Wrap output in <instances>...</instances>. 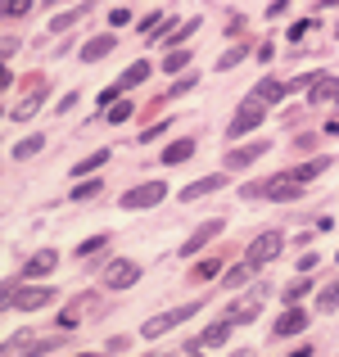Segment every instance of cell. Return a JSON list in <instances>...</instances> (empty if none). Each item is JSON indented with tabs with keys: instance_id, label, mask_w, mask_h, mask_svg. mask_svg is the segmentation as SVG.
Returning <instances> with one entry per match:
<instances>
[{
	"instance_id": "obj_1",
	"label": "cell",
	"mask_w": 339,
	"mask_h": 357,
	"mask_svg": "<svg viewBox=\"0 0 339 357\" xmlns=\"http://www.w3.org/2000/svg\"><path fill=\"white\" fill-rule=\"evenodd\" d=\"M54 298H59V289L41 285V280H9L5 285V307H14V312H41Z\"/></svg>"
},
{
	"instance_id": "obj_2",
	"label": "cell",
	"mask_w": 339,
	"mask_h": 357,
	"mask_svg": "<svg viewBox=\"0 0 339 357\" xmlns=\"http://www.w3.org/2000/svg\"><path fill=\"white\" fill-rule=\"evenodd\" d=\"M303 190L308 185L303 181H294V172H276V176H267V181H253V185H244V199H271V204H294V199H303Z\"/></svg>"
},
{
	"instance_id": "obj_3",
	"label": "cell",
	"mask_w": 339,
	"mask_h": 357,
	"mask_svg": "<svg viewBox=\"0 0 339 357\" xmlns=\"http://www.w3.org/2000/svg\"><path fill=\"white\" fill-rule=\"evenodd\" d=\"M45 91H50V82H45V73H32V77L23 82V96H18V105H9V122H32L36 114H41V100Z\"/></svg>"
},
{
	"instance_id": "obj_4",
	"label": "cell",
	"mask_w": 339,
	"mask_h": 357,
	"mask_svg": "<svg viewBox=\"0 0 339 357\" xmlns=\"http://www.w3.org/2000/svg\"><path fill=\"white\" fill-rule=\"evenodd\" d=\"M204 303V298H199ZM199 303H181V307H167V312H154L145 326H140V335L145 340H163L167 331H176L181 321H190V317H199Z\"/></svg>"
},
{
	"instance_id": "obj_5",
	"label": "cell",
	"mask_w": 339,
	"mask_h": 357,
	"mask_svg": "<svg viewBox=\"0 0 339 357\" xmlns=\"http://www.w3.org/2000/svg\"><path fill=\"white\" fill-rule=\"evenodd\" d=\"M280 249H285V231H262V236H253V244L244 249V262H249L253 271H262L280 258Z\"/></svg>"
},
{
	"instance_id": "obj_6",
	"label": "cell",
	"mask_w": 339,
	"mask_h": 357,
	"mask_svg": "<svg viewBox=\"0 0 339 357\" xmlns=\"http://www.w3.org/2000/svg\"><path fill=\"white\" fill-rule=\"evenodd\" d=\"M167 199V181H136L131 190H122V213H140Z\"/></svg>"
},
{
	"instance_id": "obj_7",
	"label": "cell",
	"mask_w": 339,
	"mask_h": 357,
	"mask_svg": "<svg viewBox=\"0 0 339 357\" xmlns=\"http://www.w3.org/2000/svg\"><path fill=\"white\" fill-rule=\"evenodd\" d=\"M262 122H267V105H258V100H244V105H240V114L226 122V136H231V140H240V136H249V131H258Z\"/></svg>"
},
{
	"instance_id": "obj_8",
	"label": "cell",
	"mask_w": 339,
	"mask_h": 357,
	"mask_svg": "<svg viewBox=\"0 0 339 357\" xmlns=\"http://www.w3.org/2000/svg\"><path fill=\"white\" fill-rule=\"evenodd\" d=\"M262 154H271V140H249V145H231V149H226V158H222V167H226V172H244V167H253Z\"/></svg>"
},
{
	"instance_id": "obj_9",
	"label": "cell",
	"mask_w": 339,
	"mask_h": 357,
	"mask_svg": "<svg viewBox=\"0 0 339 357\" xmlns=\"http://www.w3.org/2000/svg\"><path fill=\"white\" fill-rule=\"evenodd\" d=\"M231 335H235V321L231 317H222V321H213V326H204L199 335H195L190 344H186V353H204V349H222V344H231Z\"/></svg>"
},
{
	"instance_id": "obj_10",
	"label": "cell",
	"mask_w": 339,
	"mask_h": 357,
	"mask_svg": "<svg viewBox=\"0 0 339 357\" xmlns=\"http://www.w3.org/2000/svg\"><path fill=\"white\" fill-rule=\"evenodd\" d=\"M140 280V262L131 258H113L105 267V276H100V289H131Z\"/></svg>"
},
{
	"instance_id": "obj_11",
	"label": "cell",
	"mask_w": 339,
	"mask_h": 357,
	"mask_svg": "<svg viewBox=\"0 0 339 357\" xmlns=\"http://www.w3.org/2000/svg\"><path fill=\"white\" fill-rule=\"evenodd\" d=\"M303 331H308V307L303 303L285 307V312L271 321V335H276V340H294V335H303Z\"/></svg>"
},
{
	"instance_id": "obj_12",
	"label": "cell",
	"mask_w": 339,
	"mask_h": 357,
	"mask_svg": "<svg viewBox=\"0 0 339 357\" xmlns=\"http://www.w3.org/2000/svg\"><path fill=\"white\" fill-rule=\"evenodd\" d=\"M222 231H226V222H222V218H209L204 227H195L190 236H186V244H181V258H195V253H199L204 244H213V240L222 236Z\"/></svg>"
},
{
	"instance_id": "obj_13",
	"label": "cell",
	"mask_w": 339,
	"mask_h": 357,
	"mask_svg": "<svg viewBox=\"0 0 339 357\" xmlns=\"http://www.w3.org/2000/svg\"><path fill=\"white\" fill-rule=\"evenodd\" d=\"M331 100H335V105H339V77H335V73H317V77L312 82H308V105H331Z\"/></svg>"
},
{
	"instance_id": "obj_14",
	"label": "cell",
	"mask_w": 339,
	"mask_h": 357,
	"mask_svg": "<svg viewBox=\"0 0 339 357\" xmlns=\"http://www.w3.org/2000/svg\"><path fill=\"white\" fill-rule=\"evenodd\" d=\"M86 312H96V298H91V294H77L68 307H59V312H54V326H59V331H77V321Z\"/></svg>"
},
{
	"instance_id": "obj_15",
	"label": "cell",
	"mask_w": 339,
	"mask_h": 357,
	"mask_svg": "<svg viewBox=\"0 0 339 357\" xmlns=\"http://www.w3.org/2000/svg\"><path fill=\"white\" fill-rule=\"evenodd\" d=\"M54 267H59V253H54V249H41V253H32V258L18 267V280H41V276H50Z\"/></svg>"
},
{
	"instance_id": "obj_16",
	"label": "cell",
	"mask_w": 339,
	"mask_h": 357,
	"mask_svg": "<svg viewBox=\"0 0 339 357\" xmlns=\"http://www.w3.org/2000/svg\"><path fill=\"white\" fill-rule=\"evenodd\" d=\"M195 149H199V140H195V136H176L172 145H163L158 163H163V167H181V163H190V158H195Z\"/></svg>"
},
{
	"instance_id": "obj_17",
	"label": "cell",
	"mask_w": 339,
	"mask_h": 357,
	"mask_svg": "<svg viewBox=\"0 0 339 357\" xmlns=\"http://www.w3.org/2000/svg\"><path fill=\"white\" fill-rule=\"evenodd\" d=\"M226 181H231V176H226V167H222V172H209V176H199V181L186 185L181 199H186V204H195V199H204V195H218V190H226Z\"/></svg>"
},
{
	"instance_id": "obj_18",
	"label": "cell",
	"mask_w": 339,
	"mask_h": 357,
	"mask_svg": "<svg viewBox=\"0 0 339 357\" xmlns=\"http://www.w3.org/2000/svg\"><path fill=\"white\" fill-rule=\"evenodd\" d=\"M118 50V36L105 32V36H91V41H82V63H100V59H109V54Z\"/></svg>"
},
{
	"instance_id": "obj_19",
	"label": "cell",
	"mask_w": 339,
	"mask_h": 357,
	"mask_svg": "<svg viewBox=\"0 0 339 357\" xmlns=\"http://www.w3.org/2000/svg\"><path fill=\"white\" fill-rule=\"evenodd\" d=\"M285 91H289L285 82H276V77H262L258 86H253V96H249V100H258V105H267V109H271V105H280V100H285Z\"/></svg>"
},
{
	"instance_id": "obj_20",
	"label": "cell",
	"mask_w": 339,
	"mask_h": 357,
	"mask_svg": "<svg viewBox=\"0 0 339 357\" xmlns=\"http://www.w3.org/2000/svg\"><path fill=\"white\" fill-rule=\"evenodd\" d=\"M86 14H91V0H82L77 9H63V14H54V18H50V36H59V32H68V27H77Z\"/></svg>"
},
{
	"instance_id": "obj_21",
	"label": "cell",
	"mask_w": 339,
	"mask_h": 357,
	"mask_svg": "<svg viewBox=\"0 0 339 357\" xmlns=\"http://www.w3.org/2000/svg\"><path fill=\"white\" fill-rule=\"evenodd\" d=\"M149 77H154V63H149V59H136V63H131V68L118 77V91L127 96L131 86H140V82H149Z\"/></svg>"
},
{
	"instance_id": "obj_22",
	"label": "cell",
	"mask_w": 339,
	"mask_h": 357,
	"mask_svg": "<svg viewBox=\"0 0 339 357\" xmlns=\"http://www.w3.org/2000/svg\"><path fill=\"white\" fill-rule=\"evenodd\" d=\"M226 317H231L235 326H249V321H258V317H262V294L244 298V303H231V312H226Z\"/></svg>"
},
{
	"instance_id": "obj_23",
	"label": "cell",
	"mask_w": 339,
	"mask_h": 357,
	"mask_svg": "<svg viewBox=\"0 0 339 357\" xmlns=\"http://www.w3.org/2000/svg\"><path fill=\"white\" fill-rule=\"evenodd\" d=\"M308 289H317V285H312V276H303V271H299V276L289 280L285 289H280V298H285V307H299V303L308 298Z\"/></svg>"
},
{
	"instance_id": "obj_24",
	"label": "cell",
	"mask_w": 339,
	"mask_h": 357,
	"mask_svg": "<svg viewBox=\"0 0 339 357\" xmlns=\"http://www.w3.org/2000/svg\"><path fill=\"white\" fill-rule=\"evenodd\" d=\"M109 158H113V149H109V145H100L96 154H86V158H77V163H73V176H91V172H100Z\"/></svg>"
},
{
	"instance_id": "obj_25",
	"label": "cell",
	"mask_w": 339,
	"mask_h": 357,
	"mask_svg": "<svg viewBox=\"0 0 339 357\" xmlns=\"http://www.w3.org/2000/svg\"><path fill=\"white\" fill-rule=\"evenodd\" d=\"M195 86H199V73H190V77L172 82V86H167V91H163V96H158V100H154V105H149V109H163V105H172V100H181L186 91H195Z\"/></svg>"
},
{
	"instance_id": "obj_26",
	"label": "cell",
	"mask_w": 339,
	"mask_h": 357,
	"mask_svg": "<svg viewBox=\"0 0 339 357\" xmlns=\"http://www.w3.org/2000/svg\"><path fill=\"white\" fill-rule=\"evenodd\" d=\"M326 167H331V158H312V163H299V167H289V172H294V181H303V185H312L317 181V176H322L326 172Z\"/></svg>"
},
{
	"instance_id": "obj_27",
	"label": "cell",
	"mask_w": 339,
	"mask_h": 357,
	"mask_svg": "<svg viewBox=\"0 0 339 357\" xmlns=\"http://www.w3.org/2000/svg\"><path fill=\"white\" fill-rule=\"evenodd\" d=\"M249 50H253L249 41H235L231 50H222V54H218V73H231V68H235V63H240V59H244Z\"/></svg>"
},
{
	"instance_id": "obj_28",
	"label": "cell",
	"mask_w": 339,
	"mask_h": 357,
	"mask_svg": "<svg viewBox=\"0 0 339 357\" xmlns=\"http://www.w3.org/2000/svg\"><path fill=\"white\" fill-rule=\"evenodd\" d=\"M100 195H105V181H96V176H91V181H77V185H73L68 199L73 204H86V199H100Z\"/></svg>"
},
{
	"instance_id": "obj_29",
	"label": "cell",
	"mask_w": 339,
	"mask_h": 357,
	"mask_svg": "<svg viewBox=\"0 0 339 357\" xmlns=\"http://www.w3.org/2000/svg\"><path fill=\"white\" fill-rule=\"evenodd\" d=\"M181 68H190V45H176V50L163 54V73H181Z\"/></svg>"
},
{
	"instance_id": "obj_30",
	"label": "cell",
	"mask_w": 339,
	"mask_h": 357,
	"mask_svg": "<svg viewBox=\"0 0 339 357\" xmlns=\"http://www.w3.org/2000/svg\"><path fill=\"white\" fill-rule=\"evenodd\" d=\"M41 149H45V136H23V140H18V145H14V158H18V163H23V158H36V154H41Z\"/></svg>"
},
{
	"instance_id": "obj_31",
	"label": "cell",
	"mask_w": 339,
	"mask_h": 357,
	"mask_svg": "<svg viewBox=\"0 0 339 357\" xmlns=\"http://www.w3.org/2000/svg\"><path fill=\"white\" fill-rule=\"evenodd\" d=\"M317 312H339V280L322 285V294H317Z\"/></svg>"
},
{
	"instance_id": "obj_32",
	"label": "cell",
	"mask_w": 339,
	"mask_h": 357,
	"mask_svg": "<svg viewBox=\"0 0 339 357\" xmlns=\"http://www.w3.org/2000/svg\"><path fill=\"white\" fill-rule=\"evenodd\" d=\"M249 276H253V267H249V262H235V267H226L222 285H226V289H240V285H244Z\"/></svg>"
},
{
	"instance_id": "obj_33",
	"label": "cell",
	"mask_w": 339,
	"mask_h": 357,
	"mask_svg": "<svg viewBox=\"0 0 339 357\" xmlns=\"http://www.w3.org/2000/svg\"><path fill=\"white\" fill-rule=\"evenodd\" d=\"M218 271H222V258L195 262V267H190V280H195V285H204V280H213V276H218Z\"/></svg>"
},
{
	"instance_id": "obj_34",
	"label": "cell",
	"mask_w": 339,
	"mask_h": 357,
	"mask_svg": "<svg viewBox=\"0 0 339 357\" xmlns=\"http://www.w3.org/2000/svg\"><path fill=\"white\" fill-rule=\"evenodd\" d=\"M195 32H199V18H186V23L181 27H176V32L172 36H167V50H176V45H186V41H190V36Z\"/></svg>"
},
{
	"instance_id": "obj_35",
	"label": "cell",
	"mask_w": 339,
	"mask_h": 357,
	"mask_svg": "<svg viewBox=\"0 0 339 357\" xmlns=\"http://www.w3.org/2000/svg\"><path fill=\"white\" fill-rule=\"evenodd\" d=\"M312 27H317V18H299V23H289V41H294V45H303L308 41V36H312Z\"/></svg>"
},
{
	"instance_id": "obj_36",
	"label": "cell",
	"mask_w": 339,
	"mask_h": 357,
	"mask_svg": "<svg viewBox=\"0 0 339 357\" xmlns=\"http://www.w3.org/2000/svg\"><path fill=\"white\" fill-rule=\"evenodd\" d=\"M54 349H59V340H36L27 349H18V357H41V353H54ZM5 357H14V353H5Z\"/></svg>"
},
{
	"instance_id": "obj_37",
	"label": "cell",
	"mask_w": 339,
	"mask_h": 357,
	"mask_svg": "<svg viewBox=\"0 0 339 357\" xmlns=\"http://www.w3.org/2000/svg\"><path fill=\"white\" fill-rule=\"evenodd\" d=\"M131 114H136V105H131V100H118V105L105 114V122H113V127H118V122H127Z\"/></svg>"
},
{
	"instance_id": "obj_38",
	"label": "cell",
	"mask_w": 339,
	"mask_h": 357,
	"mask_svg": "<svg viewBox=\"0 0 339 357\" xmlns=\"http://www.w3.org/2000/svg\"><path fill=\"white\" fill-rule=\"evenodd\" d=\"M100 249H109V236H91V240H82L73 253H77V258H91V253H100Z\"/></svg>"
},
{
	"instance_id": "obj_39",
	"label": "cell",
	"mask_w": 339,
	"mask_h": 357,
	"mask_svg": "<svg viewBox=\"0 0 339 357\" xmlns=\"http://www.w3.org/2000/svg\"><path fill=\"white\" fill-rule=\"evenodd\" d=\"M32 14V0H5V18H27Z\"/></svg>"
},
{
	"instance_id": "obj_40",
	"label": "cell",
	"mask_w": 339,
	"mask_h": 357,
	"mask_svg": "<svg viewBox=\"0 0 339 357\" xmlns=\"http://www.w3.org/2000/svg\"><path fill=\"white\" fill-rule=\"evenodd\" d=\"M127 23H131V9H127V5L109 9V27H113V32H118V27H127Z\"/></svg>"
},
{
	"instance_id": "obj_41",
	"label": "cell",
	"mask_w": 339,
	"mask_h": 357,
	"mask_svg": "<svg viewBox=\"0 0 339 357\" xmlns=\"http://www.w3.org/2000/svg\"><path fill=\"white\" fill-rule=\"evenodd\" d=\"M317 262H322L317 253H303V258H299V271H303V276H312V271H317Z\"/></svg>"
},
{
	"instance_id": "obj_42",
	"label": "cell",
	"mask_w": 339,
	"mask_h": 357,
	"mask_svg": "<svg viewBox=\"0 0 339 357\" xmlns=\"http://www.w3.org/2000/svg\"><path fill=\"white\" fill-rule=\"evenodd\" d=\"M167 127H172V118H163V122H154V127H145V136H140V140H154V136H163Z\"/></svg>"
},
{
	"instance_id": "obj_43",
	"label": "cell",
	"mask_w": 339,
	"mask_h": 357,
	"mask_svg": "<svg viewBox=\"0 0 339 357\" xmlns=\"http://www.w3.org/2000/svg\"><path fill=\"white\" fill-rule=\"evenodd\" d=\"M73 109H77V91H68V96L59 100V109H54V114H73Z\"/></svg>"
},
{
	"instance_id": "obj_44",
	"label": "cell",
	"mask_w": 339,
	"mask_h": 357,
	"mask_svg": "<svg viewBox=\"0 0 339 357\" xmlns=\"http://www.w3.org/2000/svg\"><path fill=\"white\" fill-rule=\"evenodd\" d=\"M253 54H258L262 63H271V59H276V45H271V41H262V45H258V50H253Z\"/></svg>"
},
{
	"instance_id": "obj_45",
	"label": "cell",
	"mask_w": 339,
	"mask_h": 357,
	"mask_svg": "<svg viewBox=\"0 0 339 357\" xmlns=\"http://www.w3.org/2000/svg\"><path fill=\"white\" fill-rule=\"evenodd\" d=\"M285 9H289V0H271V5H267V18H285Z\"/></svg>"
},
{
	"instance_id": "obj_46",
	"label": "cell",
	"mask_w": 339,
	"mask_h": 357,
	"mask_svg": "<svg viewBox=\"0 0 339 357\" xmlns=\"http://www.w3.org/2000/svg\"><path fill=\"white\" fill-rule=\"evenodd\" d=\"M122 349H127V335H113V340H109V349H105V353H122Z\"/></svg>"
},
{
	"instance_id": "obj_47",
	"label": "cell",
	"mask_w": 339,
	"mask_h": 357,
	"mask_svg": "<svg viewBox=\"0 0 339 357\" xmlns=\"http://www.w3.org/2000/svg\"><path fill=\"white\" fill-rule=\"evenodd\" d=\"M312 353H317V349H312V344H299V349H294V353H289V357H312Z\"/></svg>"
},
{
	"instance_id": "obj_48",
	"label": "cell",
	"mask_w": 339,
	"mask_h": 357,
	"mask_svg": "<svg viewBox=\"0 0 339 357\" xmlns=\"http://www.w3.org/2000/svg\"><path fill=\"white\" fill-rule=\"evenodd\" d=\"M317 5H322V9H339V0H317Z\"/></svg>"
},
{
	"instance_id": "obj_49",
	"label": "cell",
	"mask_w": 339,
	"mask_h": 357,
	"mask_svg": "<svg viewBox=\"0 0 339 357\" xmlns=\"http://www.w3.org/2000/svg\"><path fill=\"white\" fill-rule=\"evenodd\" d=\"M73 357H105V353H73Z\"/></svg>"
},
{
	"instance_id": "obj_50",
	"label": "cell",
	"mask_w": 339,
	"mask_h": 357,
	"mask_svg": "<svg viewBox=\"0 0 339 357\" xmlns=\"http://www.w3.org/2000/svg\"><path fill=\"white\" fill-rule=\"evenodd\" d=\"M41 5H50V9H54V5H59V0H41Z\"/></svg>"
},
{
	"instance_id": "obj_51",
	"label": "cell",
	"mask_w": 339,
	"mask_h": 357,
	"mask_svg": "<svg viewBox=\"0 0 339 357\" xmlns=\"http://www.w3.org/2000/svg\"><path fill=\"white\" fill-rule=\"evenodd\" d=\"M231 357H249V353H244V349H240V353H231Z\"/></svg>"
},
{
	"instance_id": "obj_52",
	"label": "cell",
	"mask_w": 339,
	"mask_h": 357,
	"mask_svg": "<svg viewBox=\"0 0 339 357\" xmlns=\"http://www.w3.org/2000/svg\"><path fill=\"white\" fill-rule=\"evenodd\" d=\"M335 262H339V249H335Z\"/></svg>"
},
{
	"instance_id": "obj_53",
	"label": "cell",
	"mask_w": 339,
	"mask_h": 357,
	"mask_svg": "<svg viewBox=\"0 0 339 357\" xmlns=\"http://www.w3.org/2000/svg\"><path fill=\"white\" fill-rule=\"evenodd\" d=\"M335 36H339V27H335Z\"/></svg>"
}]
</instances>
